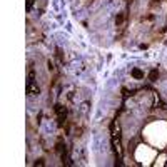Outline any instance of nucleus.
I'll return each mask as SVG.
<instances>
[{
    "label": "nucleus",
    "mask_w": 167,
    "mask_h": 167,
    "mask_svg": "<svg viewBox=\"0 0 167 167\" xmlns=\"http://www.w3.org/2000/svg\"><path fill=\"white\" fill-rule=\"evenodd\" d=\"M34 77H35L34 70H30V72H29V75H27V84H32V82H34Z\"/></svg>",
    "instance_id": "nucleus-7"
},
{
    "label": "nucleus",
    "mask_w": 167,
    "mask_h": 167,
    "mask_svg": "<svg viewBox=\"0 0 167 167\" xmlns=\"http://www.w3.org/2000/svg\"><path fill=\"white\" fill-rule=\"evenodd\" d=\"M157 77H159V72L154 69V70L149 74V80H152V82H154V80H157Z\"/></svg>",
    "instance_id": "nucleus-6"
},
{
    "label": "nucleus",
    "mask_w": 167,
    "mask_h": 167,
    "mask_svg": "<svg viewBox=\"0 0 167 167\" xmlns=\"http://www.w3.org/2000/svg\"><path fill=\"white\" fill-rule=\"evenodd\" d=\"M124 19H125V14H124V12H120V14H119V15H117V17H115V25H122Z\"/></svg>",
    "instance_id": "nucleus-5"
},
{
    "label": "nucleus",
    "mask_w": 167,
    "mask_h": 167,
    "mask_svg": "<svg viewBox=\"0 0 167 167\" xmlns=\"http://www.w3.org/2000/svg\"><path fill=\"white\" fill-rule=\"evenodd\" d=\"M34 2H35V0H25V8H27V10H30V8H32V5H34Z\"/></svg>",
    "instance_id": "nucleus-8"
},
{
    "label": "nucleus",
    "mask_w": 167,
    "mask_h": 167,
    "mask_svg": "<svg viewBox=\"0 0 167 167\" xmlns=\"http://www.w3.org/2000/svg\"><path fill=\"white\" fill-rule=\"evenodd\" d=\"M110 132H112V147H114L117 155H122V142H120V125L115 122L110 124Z\"/></svg>",
    "instance_id": "nucleus-1"
},
{
    "label": "nucleus",
    "mask_w": 167,
    "mask_h": 167,
    "mask_svg": "<svg viewBox=\"0 0 167 167\" xmlns=\"http://www.w3.org/2000/svg\"><path fill=\"white\" fill-rule=\"evenodd\" d=\"M35 165H44V159H39V160L35 162Z\"/></svg>",
    "instance_id": "nucleus-9"
},
{
    "label": "nucleus",
    "mask_w": 167,
    "mask_h": 167,
    "mask_svg": "<svg viewBox=\"0 0 167 167\" xmlns=\"http://www.w3.org/2000/svg\"><path fill=\"white\" fill-rule=\"evenodd\" d=\"M132 77L134 79H142L144 77V72L141 70V69H134V70H132Z\"/></svg>",
    "instance_id": "nucleus-4"
},
{
    "label": "nucleus",
    "mask_w": 167,
    "mask_h": 167,
    "mask_svg": "<svg viewBox=\"0 0 167 167\" xmlns=\"http://www.w3.org/2000/svg\"><path fill=\"white\" fill-rule=\"evenodd\" d=\"M27 94L29 95H39L40 94V87L37 84H27Z\"/></svg>",
    "instance_id": "nucleus-3"
},
{
    "label": "nucleus",
    "mask_w": 167,
    "mask_h": 167,
    "mask_svg": "<svg viewBox=\"0 0 167 167\" xmlns=\"http://www.w3.org/2000/svg\"><path fill=\"white\" fill-rule=\"evenodd\" d=\"M55 112H57V117H58V125H62L64 124V120H65V117H67V109L64 105H60V104H57L55 107Z\"/></svg>",
    "instance_id": "nucleus-2"
},
{
    "label": "nucleus",
    "mask_w": 167,
    "mask_h": 167,
    "mask_svg": "<svg viewBox=\"0 0 167 167\" xmlns=\"http://www.w3.org/2000/svg\"><path fill=\"white\" fill-rule=\"evenodd\" d=\"M89 2H92V0H89Z\"/></svg>",
    "instance_id": "nucleus-10"
}]
</instances>
